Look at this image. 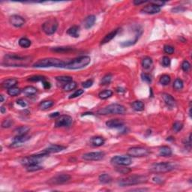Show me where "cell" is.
I'll return each mask as SVG.
<instances>
[{
	"mask_svg": "<svg viewBox=\"0 0 192 192\" xmlns=\"http://www.w3.org/2000/svg\"><path fill=\"white\" fill-rule=\"evenodd\" d=\"M30 56H22L16 54H8L4 56L2 65L7 67H26L31 63Z\"/></svg>",
	"mask_w": 192,
	"mask_h": 192,
	"instance_id": "1",
	"label": "cell"
},
{
	"mask_svg": "<svg viewBox=\"0 0 192 192\" xmlns=\"http://www.w3.org/2000/svg\"><path fill=\"white\" fill-rule=\"evenodd\" d=\"M66 62L62 60L56 58H46L42 59L33 64V67L35 68H65Z\"/></svg>",
	"mask_w": 192,
	"mask_h": 192,
	"instance_id": "2",
	"label": "cell"
},
{
	"mask_svg": "<svg viewBox=\"0 0 192 192\" xmlns=\"http://www.w3.org/2000/svg\"><path fill=\"white\" fill-rule=\"evenodd\" d=\"M91 62V58L88 56H83L77 57L74 59L68 61L66 62L65 68L71 69V70H76L80 69L87 66Z\"/></svg>",
	"mask_w": 192,
	"mask_h": 192,
	"instance_id": "3",
	"label": "cell"
},
{
	"mask_svg": "<svg viewBox=\"0 0 192 192\" xmlns=\"http://www.w3.org/2000/svg\"><path fill=\"white\" fill-rule=\"evenodd\" d=\"M146 181H147V177L146 176L133 175L126 177V178L121 179L118 181V184L119 186L125 187V186L139 185V184L146 182Z\"/></svg>",
	"mask_w": 192,
	"mask_h": 192,
	"instance_id": "4",
	"label": "cell"
},
{
	"mask_svg": "<svg viewBox=\"0 0 192 192\" xmlns=\"http://www.w3.org/2000/svg\"><path fill=\"white\" fill-rule=\"evenodd\" d=\"M126 112V108L122 104H112L104 108H101L98 111L100 115H108V114H124Z\"/></svg>",
	"mask_w": 192,
	"mask_h": 192,
	"instance_id": "5",
	"label": "cell"
},
{
	"mask_svg": "<svg viewBox=\"0 0 192 192\" xmlns=\"http://www.w3.org/2000/svg\"><path fill=\"white\" fill-rule=\"evenodd\" d=\"M174 169V166L168 162H161V163L153 164L150 167V171L156 173H163L170 172Z\"/></svg>",
	"mask_w": 192,
	"mask_h": 192,
	"instance_id": "6",
	"label": "cell"
},
{
	"mask_svg": "<svg viewBox=\"0 0 192 192\" xmlns=\"http://www.w3.org/2000/svg\"><path fill=\"white\" fill-rule=\"evenodd\" d=\"M47 156V155L44 154L42 152H39L36 155L25 157L22 159L21 163L26 167L29 164H39L40 161H42L44 158H46Z\"/></svg>",
	"mask_w": 192,
	"mask_h": 192,
	"instance_id": "7",
	"label": "cell"
},
{
	"mask_svg": "<svg viewBox=\"0 0 192 192\" xmlns=\"http://www.w3.org/2000/svg\"><path fill=\"white\" fill-rule=\"evenodd\" d=\"M58 28V22L55 18H50L42 25V29L47 35H53Z\"/></svg>",
	"mask_w": 192,
	"mask_h": 192,
	"instance_id": "8",
	"label": "cell"
},
{
	"mask_svg": "<svg viewBox=\"0 0 192 192\" xmlns=\"http://www.w3.org/2000/svg\"><path fill=\"white\" fill-rule=\"evenodd\" d=\"M149 154V149L146 148L142 147V146H134L128 149V155L130 157H134V158H138V157H145Z\"/></svg>",
	"mask_w": 192,
	"mask_h": 192,
	"instance_id": "9",
	"label": "cell"
},
{
	"mask_svg": "<svg viewBox=\"0 0 192 192\" xmlns=\"http://www.w3.org/2000/svg\"><path fill=\"white\" fill-rule=\"evenodd\" d=\"M113 164L118 166H128L131 164V158L129 155H116L110 160Z\"/></svg>",
	"mask_w": 192,
	"mask_h": 192,
	"instance_id": "10",
	"label": "cell"
},
{
	"mask_svg": "<svg viewBox=\"0 0 192 192\" xmlns=\"http://www.w3.org/2000/svg\"><path fill=\"white\" fill-rule=\"evenodd\" d=\"M71 179V176L68 174H58L54 176L48 180L47 183L50 185H62L66 183Z\"/></svg>",
	"mask_w": 192,
	"mask_h": 192,
	"instance_id": "11",
	"label": "cell"
},
{
	"mask_svg": "<svg viewBox=\"0 0 192 192\" xmlns=\"http://www.w3.org/2000/svg\"><path fill=\"white\" fill-rule=\"evenodd\" d=\"M73 119L68 115H62L56 119L55 122V126L56 128L69 127L72 124Z\"/></svg>",
	"mask_w": 192,
	"mask_h": 192,
	"instance_id": "12",
	"label": "cell"
},
{
	"mask_svg": "<svg viewBox=\"0 0 192 192\" xmlns=\"http://www.w3.org/2000/svg\"><path fill=\"white\" fill-rule=\"evenodd\" d=\"M105 153L104 152H87L83 155V158L86 161H100L104 158Z\"/></svg>",
	"mask_w": 192,
	"mask_h": 192,
	"instance_id": "13",
	"label": "cell"
},
{
	"mask_svg": "<svg viewBox=\"0 0 192 192\" xmlns=\"http://www.w3.org/2000/svg\"><path fill=\"white\" fill-rule=\"evenodd\" d=\"M29 138H30V136H29L28 134L15 136V137H14V140H13V142H12L11 145V147H19V146H22L23 143H24L26 142L28 140H29Z\"/></svg>",
	"mask_w": 192,
	"mask_h": 192,
	"instance_id": "14",
	"label": "cell"
},
{
	"mask_svg": "<svg viewBox=\"0 0 192 192\" xmlns=\"http://www.w3.org/2000/svg\"><path fill=\"white\" fill-rule=\"evenodd\" d=\"M65 149H66L65 146H61V145H54V144H53V145H50V146H48L47 148L44 149L41 152L49 155L52 154V153H57L59 152L63 151Z\"/></svg>",
	"mask_w": 192,
	"mask_h": 192,
	"instance_id": "15",
	"label": "cell"
},
{
	"mask_svg": "<svg viewBox=\"0 0 192 192\" xmlns=\"http://www.w3.org/2000/svg\"><path fill=\"white\" fill-rule=\"evenodd\" d=\"M9 22L12 26H15V27H21L25 24L26 21H25L23 17L15 14V15L11 16L10 18H9Z\"/></svg>",
	"mask_w": 192,
	"mask_h": 192,
	"instance_id": "16",
	"label": "cell"
},
{
	"mask_svg": "<svg viewBox=\"0 0 192 192\" xmlns=\"http://www.w3.org/2000/svg\"><path fill=\"white\" fill-rule=\"evenodd\" d=\"M141 11L143 13H145V14H158L161 11V8L157 6V5H154L152 3H150L149 5H146L141 10Z\"/></svg>",
	"mask_w": 192,
	"mask_h": 192,
	"instance_id": "17",
	"label": "cell"
},
{
	"mask_svg": "<svg viewBox=\"0 0 192 192\" xmlns=\"http://www.w3.org/2000/svg\"><path fill=\"white\" fill-rule=\"evenodd\" d=\"M106 125L110 128H120L123 127L124 122L120 119H111L106 122Z\"/></svg>",
	"mask_w": 192,
	"mask_h": 192,
	"instance_id": "18",
	"label": "cell"
},
{
	"mask_svg": "<svg viewBox=\"0 0 192 192\" xmlns=\"http://www.w3.org/2000/svg\"><path fill=\"white\" fill-rule=\"evenodd\" d=\"M162 98H163V100L165 102V104L169 107H175L176 104V101L173 98V96L167 94V93H163L162 94Z\"/></svg>",
	"mask_w": 192,
	"mask_h": 192,
	"instance_id": "19",
	"label": "cell"
},
{
	"mask_svg": "<svg viewBox=\"0 0 192 192\" xmlns=\"http://www.w3.org/2000/svg\"><path fill=\"white\" fill-rule=\"evenodd\" d=\"M96 20V17L95 15H89L83 21V26L86 29H89L94 26Z\"/></svg>",
	"mask_w": 192,
	"mask_h": 192,
	"instance_id": "20",
	"label": "cell"
},
{
	"mask_svg": "<svg viewBox=\"0 0 192 192\" xmlns=\"http://www.w3.org/2000/svg\"><path fill=\"white\" fill-rule=\"evenodd\" d=\"M18 81L15 78H10V79H7L4 80L2 82V86L5 89H11L12 87H15V86L17 84Z\"/></svg>",
	"mask_w": 192,
	"mask_h": 192,
	"instance_id": "21",
	"label": "cell"
},
{
	"mask_svg": "<svg viewBox=\"0 0 192 192\" xmlns=\"http://www.w3.org/2000/svg\"><path fill=\"white\" fill-rule=\"evenodd\" d=\"M90 143L92 146H103L105 143V140L104 137H100V136H96V137H92L90 140Z\"/></svg>",
	"mask_w": 192,
	"mask_h": 192,
	"instance_id": "22",
	"label": "cell"
},
{
	"mask_svg": "<svg viewBox=\"0 0 192 192\" xmlns=\"http://www.w3.org/2000/svg\"><path fill=\"white\" fill-rule=\"evenodd\" d=\"M118 31L119 29H115L114 31H112L111 32L108 33L107 35H106L104 36V38L103 39H102V41H101V44H104L108 43V42L111 41L113 38H115V36L116 35V34L118 33Z\"/></svg>",
	"mask_w": 192,
	"mask_h": 192,
	"instance_id": "23",
	"label": "cell"
},
{
	"mask_svg": "<svg viewBox=\"0 0 192 192\" xmlns=\"http://www.w3.org/2000/svg\"><path fill=\"white\" fill-rule=\"evenodd\" d=\"M159 155L162 157H170L172 155V149L167 146H161L159 149Z\"/></svg>",
	"mask_w": 192,
	"mask_h": 192,
	"instance_id": "24",
	"label": "cell"
},
{
	"mask_svg": "<svg viewBox=\"0 0 192 192\" xmlns=\"http://www.w3.org/2000/svg\"><path fill=\"white\" fill-rule=\"evenodd\" d=\"M67 34L73 38H78L80 35V28L77 26H73L69 28L67 31Z\"/></svg>",
	"mask_w": 192,
	"mask_h": 192,
	"instance_id": "25",
	"label": "cell"
},
{
	"mask_svg": "<svg viewBox=\"0 0 192 192\" xmlns=\"http://www.w3.org/2000/svg\"><path fill=\"white\" fill-rule=\"evenodd\" d=\"M29 130H30V128L27 126H20L14 130V134H16V136L25 135V134H28Z\"/></svg>",
	"mask_w": 192,
	"mask_h": 192,
	"instance_id": "26",
	"label": "cell"
},
{
	"mask_svg": "<svg viewBox=\"0 0 192 192\" xmlns=\"http://www.w3.org/2000/svg\"><path fill=\"white\" fill-rule=\"evenodd\" d=\"M98 180L102 184H109L112 182V177L107 173H103L99 176Z\"/></svg>",
	"mask_w": 192,
	"mask_h": 192,
	"instance_id": "27",
	"label": "cell"
},
{
	"mask_svg": "<svg viewBox=\"0 0 192 192\" xmlns=\"http://www.w3.org/2000/svg\"><path fill=\"white\" fill-rule=\"evenodd\" d=\"M131 107L135 111H143L145 109V105H144L143 102H142L141 101H136L133 102Z\"/></svg>",
	"mask_w": 192,
	"mask_h": 192,
	"instance_id": "28",
	"label": "cell"
},
{
	"mask_svg": "<svg viewBox=\"0 0 192 192\" xmlns=\"http://www.w3.org/2000/svg\"><path fill=\"white\" fill-rule=\"evenodd\" d=\"M53 104H54V102L53 101H51V100H47V101H41L39 104V108L41 110H45L51 107Z\"/></svg>",
	"mask_w": 192,
	"mask_h": 192,
	"instance_id": "29",
	"label": "cell"
},
{
	"mask_svg": "<svg viewBox=\"0 0 192 192\" xmlns=\"http://www.w3.org/2000/svg\"><path fill=\"white\" fill-rule=\"evenodd\" d=\"M23 92L25 95H26L31 96L37 92V89L32 86H26V87H25L23 89Z\"/></svg>",
	"mask_w": 192,
	"mask_h": 192,
	"instance_id": "30",
	"label": "cell"
},
{
	"mask_svg": "<svg viewBox=\"0 0 192 192\" xmlns=\"http://www.w3.org/2000/svg\"><path fill=\"white\" fill-rule=\"evenodd\" d=\"M152 59L150 57L146 56L144 57L142 60V66L143 68L148 69L152 65Z\"/></svg>",
	"mask_w": 192,
	"mask_h": 192,
	"instance_id": "31",
	"label": "cell"
},
{
	"mask_svg": "<svg viewBox=\"0 0 192 192\" xmlns=\"http://www.w3.org/2000/svg\"><path fill=\"white\" fill-rule=\"evenodd\" d=\"M112 95H113V92H112L111 90H109V89L104 90V91L101 92L98 94V97L102 100L107 99V98H110Z\"/></svg>",
	"mask_w": 192,
	"mask_h": 192,
	"instance_id": "32",
	"label": "cell"
},
{
	"mask_svg": "<svg viewBox=\"0 0 192 192\" xmlns=\"http://www.w3.org/2000/svg\"><path fill=\"white\" fill-rule=\"evenodd\" d=\"M56 80L65 85V84L73 81V79H72L71 77H69V76H60V77H56Z\"/></svg>",
	"mask_w": 192,
	"mask_h": 192,
	"instance_id": "33",
	"label": "cell"
},
{
	"mask_svg": "<svg viewBox=\"0 0 192 192\" xmlns=\"http://www.w3.org/2000/svg\"><path fill=\"white\" fill-rule=\"evenodd\" d=\"M31 41L26 38H21L19 40V45L23 48H28L31 46Z\"/></svg>",
	"mask_w": 192,
	"mask_h": 192,
	"instance_id": "34",
	"label": "cell"
},
{
	"mask_svg": "<svg viewBox=\"0 0 192 192\" xmlns=\"http://www.w3.org/2000/svg\"><path fill=\"white\" fill-rule=\"evenodd\" d=\"M77 83L71 81V82L65 84L63 86V90L65 92H69L71 90H74L76 87H77Z\"/></svg>",
	"mask_w": 192,
	"mask_h": 192,
	"instance_id": "35",
	"label": "cell"
},
{
	"mask_svg": "<svg viewBox=\"0 0 192 192\" xmlns=\"http://www.w3.org/2000/svg\"><path fill=\"white\" fill-rule=\"evenodd\" d=\"M73 50V48L70 47H53L52 49L53 52L56 53H65V52H69Z\"/></svg>",
	"mask_w": 192,
	"mask_h": 192,
	"instance_id": "36",
	"label": "cell"
},
{
	"mask_svg": "<svg viewBox=\"0 0 192 192\" xmlns=\"http://www.w3.org/2000/svg\"><path fill=\"white\" fill-rule=\"evenodd\" d=\"M41 169H43V167L40 166L38 164H29L26 166V170L29 172L38 171V170H41Z\"/></svg>",
	"mask_w": 192,
	"mask_h": 192,
	"instance_id": "37",
	"label": "cell"
},
{
	"mask_svg": "<svg viewBox=\"0 0 192 192\" xmlns=\"http://www.w3.org/2000/svg\"><path fill=\"white\" fill-rule=\"evenodd\" d=\"M170 80H171V78H170V76L167 75V74H163L160 78V83L164 85V86H167V85L170 83Z\"/></svg>",
	"mask_w": 192,
	"mask_h": 192,
	"instance_id": "38",
	"label": "cell"
},
{
	"mask_svg": "<svg viewBox=\"0 0 192 192\" xmlns=\"http://www.w3.org/2000/svg\"><path fill=\"white\" fill-rule=\"evenodd\" d=\"M141 34H138L136 35L135 38L134 40H132V41H124L122 43H121V46L122 47H128V46H131V45L134 44L138 41L139 39V37Z\"/></svg>",
	"mask_w": 192,
	"mask_h": 192,
	"instance_id": "39",
	"label": "cell"
},
{
	"mask_svg": "<svg viewBox=\"0 0 192 192\" xmlns=\"http://www.w3.org/2000/svg\"><path fill=\"white\" fill-rule=\"evenodd\" d=\"M112 77H113V76H112L111 74H107L104 76L103 78L101 80V85H108V84H110V83L111 82Z\"/></svg>",
	"mask_w": 192,
	"mask_h": 192,
	"instance_id": "40",
	"label": "cell"
},
{
	"mask_svg": "<svg viewBox=\"0 0 192 192\" xmlns=\"http://www.w3.org/2000/svg\"><path fill=\"white\" fill-rule=\"evenodd\" d=\"M21 90L17 87H12L8 89V94L10 96H17L20 93Z\"/></svg>",
	"mask_w": 192,
	"mask_h": 192,
	"instance_id": "41",
	"label": "cell"
},
{
	"mask_svg": "<svg viewBox=\"0 0 192 192\" xmlns=\"http://www.w3.org/2000/svg\"><path fill=\"white\" fill-rule=\"evenodd\" d=\"M183 81L181 79H176L174 81V83H173V88H174L176 90H181V89L183 88Z\"/></svg>",
	"mask_w": 192,
	"mask_h": 192,
	"instance_id": "42",
	"label": "cell"
},
{
	"mask_svg": "<svg viewBox=\"0 0 192 192\" xmlns=\"http://www.w3.org/2000/svg\"><path fill=\"white\" fill-rule=\"evenodd\" d=\"M45 78L42 76H39V75H35L32 76V77H30L28 79V80L30 81V82H38V81H42L44 80Z\"/></svg>",
	"mask_w": 192,
	"mask_h": 192,
	"instance_id": "43",
	"label": "cell"
},
{
	"mask_svg": "<svg viewBox=\"0 0 192 192\" xmlns=\"http://www.w3.org/2000/svg\"><path fill=\"white\" fill-rule=\"evenodd\" d=\"M13 123H14L13 120L7 119H5L3 122H2V127L3 128H10L11 126L13 125Z\"/></svg>",
	"mask_w": 192,
	"mask_h": 192,
	"instance_id": "44",
	"label": "cell"
},
{
	"mask_svg": "<svg viewBox=\"0 0 192 192\" xmlns=\"http://www.w3.org/2000/svg\"><path fill=\"white\" fill-rule=\"evenodd\" d=\"M182 128H183V125H182V122H176L175 123L173 124V131H176V132L180 131L182 129Z\"/></svg>",
	"mask_w": 192,
	"mask_h": 192,
	"instance_id": "45",
	"label": "cell"
},
{
	"mask_svg": "<svg viewBox=\"0 0 192 192\" xmlns=\"http://www.w3.org/2000/svg\"><path fill=\"white\" fill-rule=\"evenodd\" d=\"M141 78H142L143 81H144V82L147 83H151L152 78L151 76L149 75V74H146V73H143L141 74Z\"/></svg>",
	"mask_w": 192,
	"mask_h": 192,
	"instance_id": "46",
	"label": "cell"
},
{
	"mask_svg": "<svg viewBox=\"0 0 192 192\" xmlns=\"http://www.w3.org/2000/svg\"><path fill=\"white\" fill-rule=\"evenodd\" d=\"M164 51L165 53L167 54H173L174 53V47L170 45H165L164 47Z\"/></svg>",
	"mask_w": 192,
	"mask_h": 192,
	"instance_id": "47",
	"label": "cell"
},
{
	"mask_svg": "<svg viewBox=\"0 0 192 192\" xmlns=\"http://www.w3.org/2000/svg\"><path fill=\"white\" fill-rule=\"evenodd\" d=\"M191 68V64L189 63V62L185 60L182 63V69L185 72H188Z\"/></svg>",
	"mask_w": 192,
	"mask_h": 192,
	"instance_id": "48",
	"label": "cell"
},
{
	"mask_svg": "<svg viewBox=\"0 0 192 192\" xmlns=\"http://www.w3.org/2000/svg\"><path fill=\"white\" fill-rule=\"evenodd\" d=\"M84 92V91L83 90V89H77V90H76L75 92H74L73 94L71 95V96L69 97V98H77V97H78V96L81 95L83 94V93Z\"/></svg>",
	"mask_w": 192,
	"mask_h": 192,
	"instance_id": "49",
	"label": "cell"
},
{
	"mask_svg": "<svg viewBox=\"0 0 192 192\" xmlns=\"http://www.w3.org/2000/svg\"><path fill=\"white\" fill-rule=\"evenodd\" d=\"M116 171L120 173H122V174H127V173H130L131 169L126 167H117Z\"/></svg>",
	"mask_w": 192,
	"mask_h": 192,
	"instance_id": "50",
	"label": "cell"
},
{
	"mask_svg": "<svg viewBox=\"0 0 192 192\" xmlns=\"http://www.w3.org/2000/svg\"><path fill=\"white\" fill-rule=\"evenodd\" d=\"M162 64L164 67H168L170 65V59L168 56H164L162 59Z\"/></svg>",
	"mask_w": 192,
	"mask_h": 192,
	"instance_id": "51",
	"label": "cell"
},
{
	"mask_svg": "<svg viewBox=\"0 0 192 192\" xmlns=\"http://www.w3.org/2000/svg\"><path fill=\"white\" fill-rule=\"evenodd\" d=\"M92 84H93L92 80H86V81H85V82L83 83L82 86H83V87L85 88V89H87V88L91 87V86H92Z\"/></svg>",
	"mask_w": 192,
	"mask_h": 192,
	"instance_id": "52",
	"label": "cell"
},
{
	"mask_svg": "<svg viewBox=\"0 0 192 192\" xmlns=\"http://www.w3.org/2000/svg\"><path fill=\"white\" fill-rule=\"evenodd\" d=\"M185 10V8L182 7V6H178V7H176V8H172L171 11L173 12V13H178V12L184 11Z\"/></svg>",
	"mask_w": 192,
	"mask_h": 192,
	"instance_id": "53",
	"label": "cell"
},
{
	"mask_svg": "<svg viewBox=\"0 0 192 192\" xmlns=\"http://www.w3.org/2000/svg\"><path fill=\"white\" fill-rule=\"evenodd\" d=\"M17 104L18 105H20V107H26V105H27V104H26V101H24L23 99H18L17 101Z\"/></svg>",
	"mask_w": 192,
	"mask_h": 192,
	"instance_id": "54",
	"label": "cell"
},
{
	"mask_svg": "<svg viewBox=\"0 0 192 192\" xmlns=\"http://www.w3.org/2000/svg\"><path fill=\"white\" fill-rule=\"evenodd\" d=\"M150 3L154 4V5H157V6L161 8V6H163V5L166 3V2H164V1H153V2H151Z\"/></svg>",
	"mask_w": 192,
	"mask_h": 192,
	"instance_id": "55",
	"label": "cell"
},
{
	"mask_svg": "<svg viewBox=\"0 0 192 192\" xmlns=\"http://www.w3.org/2000/svg\"><path fill=\"white\" fill-rule=\"evenodd\" d=\"M42 84H43V86L45 89H49L50 87H51V85L48 81L46 80V79L42 81Z\"/></svg>",
	"mask_w": 192,
	"mask_h": 192,
	"instance_id": "56",
	"label": "cell"
},
{
	"mask_svg": "<svg viewBox=\"0 0 192 192\" xmlns=\"http://www.w3.org/2000/svg\"><path fill=\"white\" fill-rule=\"evenodd\" d=\"M153 180V182H155V183H162V180L160 178H158V177H154V178L152 179Z\"/></svg>",
	"mask_w": 192,
	"mask_h": 192,
	"instance_id": "57",
	"label": "cell"
},
{
	"mask_svg": "<svg viewBox=\"0 0 192 192\" xmlns=\"http://www.w3.org/2000/svg\"><path fill=\"white\" fill-rule=\"evenodd\" d=\"M146 2H147V1H138V0H134V2H133V3L136 5H140V4L146 3Z\"/></svg>",
	"mask_w": 192,
	"mask_h": 192,
	"instance_id": "58",
	"label": "cell"
},
{
	"mask_svg": "<svg viewBox=\"0 0 192 192\" xmlns=\"http://www.w3.org/2000/svg\"><path fill=\"white\" fill-rule=\"evenodd\" d=\"M59 112L51 113V114L50 115V118H56V117H59Z\"/></svg>",
	"mask_w": 192,
	"mask_h": 192,
	"instance_id": "59",
	"label": "cell"
},
{
	"mask_svg": "<svg viewBox=\"0 0 192 192\" xmlns=\"http://www.w3.org/2000/svg\"><path fill=\"white\" fill-rule=\"evenodd\" d=\"M0 111H1V113L3 114V113H5V112H6V108H5L3 106H2L1 108H0Z\"/></svg>",
	"mask_w": 192,
	"mask_h": 192,
	"instance_id": "60",
	"label": "cell"
},
{
	"mask_svg": "<svg viewBox=\"0 0 192 192\" xmlns=\"http://www.w3.org/2000/svg\"><path fill=\"white\" fill-rule=\"evenodd\" d=\"M0 98H1V102H3V101H4V98H3V95H0Z\"/></svg>",
	"mask_w": 192,
	"mask_h": 192,
	"instance_id": "61",
	"label": "cell"
},
{
	"mask_svg": "<svg viewBox=\"0 0 192 192\" xmlns=\"http://www.w3.org/2000/svg\"><path fill=\"white\" fill-rule=\"evenodd\" d=\"M146 190H147V189H135V190H133V191H146Z\"/></svg>",
	"mask_w": 192,
	"mask_h": 192,
	"instance_id": "62",
	"label": "cell"
}]
</instances>
